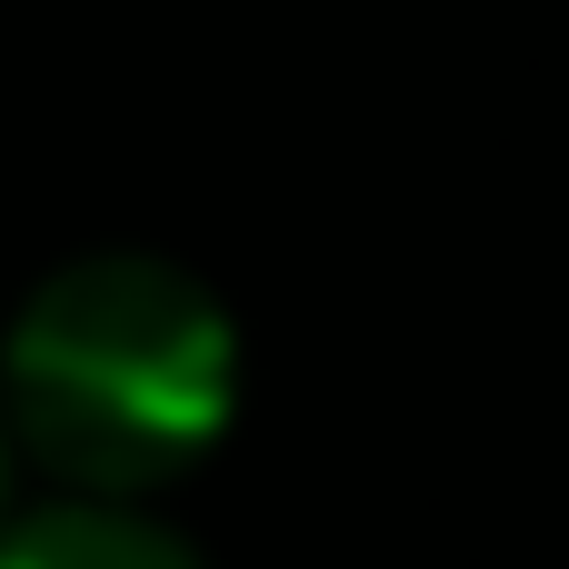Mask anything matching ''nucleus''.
I'll list each match as a JSON object with an SVG mask.
<instances>
[{
  "mask_svg": "<svg viewBox=\"0 0 569 569\" xmlns=\"http://www.w3.org/2000/svg\"><path fill=\"white\" fill-rule=\"evenodd\" d=\"M240 410V330L210 280L160 250L60 260L0 330V420L80 500H150L220 450Z\"/></svg>",
  "mask_w": 569,
  "mask_h": 569,
  "instance_id": "nucleus-1",
  "label": "nucleus"
},
{
  "mask_svg": "<svg viewBox=\"0 0 569 569\" xmlns=\"http://www.w3.org/2000/svg\"><path fill=\"white\" fill-rule=\"evenodd\" d=\"M0 569H200V550L130 500H50L30 520H0Z\"/></svg>",
  "mask_w": 569,
  "mask_h": 569,
  "instance_id": "nucleus-2",
  "label": "nucleus"
},
{
  "mask_svg": "<svg viewBox=\"0 0 569 569\" xmlns=\"http://www.w3.org/2000/svg\"><path fill=\"white\" fill-rule=\"evenodd\" d=\"M0 520H10V420H0Z\"/></svg>",
  "mask_w": 569,
  "mask_h": 569,
  "instance_id": "nucleus-3",
  "label": "nucleus"
}]
</instances>
